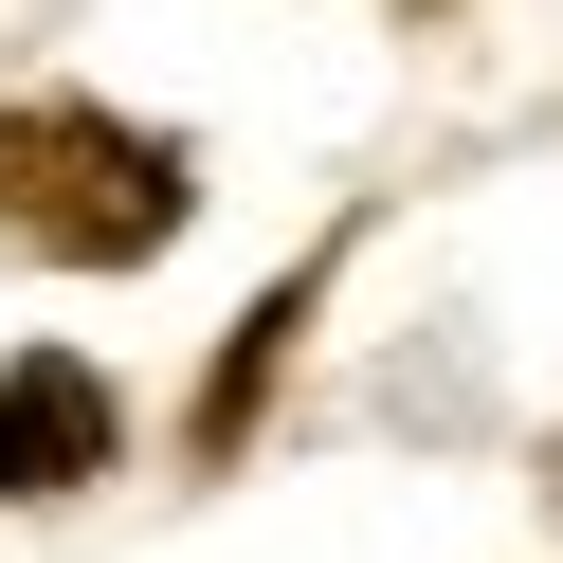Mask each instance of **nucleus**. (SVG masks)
I'll return each mask as SVG.
<instances>
[{"mask_svg":"<svg viewBox=\"0 0 563 563\" xmlns=\"http://www.w3.org/2000/svg\"><path fill=\"white\" fill-rule=\"evenodd\" d=\"M183 128H128L91 110V91H19L0 110V236L55 273H146L164 236H183Z\"/></svg>","mask_w":563,"mask_h":563,"instance_id":"1","label":"nucleus"},{"mask_svg":"<svg viewBox=\"0 0 563 563\" xmlns=\"http://www.w3.org/2000/svg\"><path fill=\"white\" fill-rule=\"evenodd\" d=\"M74 473H110V382L91 364H0V509H37Z\"/></svg>","mask_w":563,"mask_h":563,"instance_id":"2","label":"nucleus"}]
</instances>
